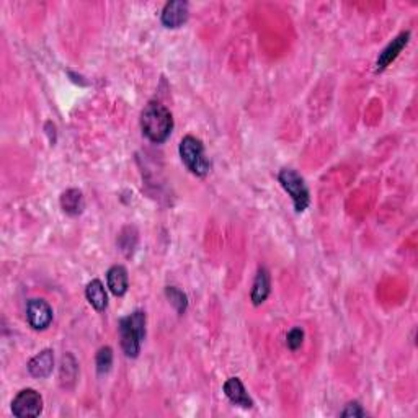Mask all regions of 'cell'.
<instances>
[{
  "label": "cell",
  "mask_w": 418,
  "mask_h": 418,
  "mask_svg": "<svg viewBox=\"0 0 418 418\" xmlns=\"http://www.w3.org/2000/svg\"><path fill=\"white\" fill-rule=\"evenodd\" d=\"M340 415L345 418H358V417L366 415V412L363 410V407L359 406L358 402H350V404H346V407L341 410Z\"/></svg>",
  "instance_id": "19"
},
{
  "label": "cell",
  "mask_w": 418,
  "mask_h": 418,
  "mask_svg": "<svg viewBox=\"0 0 418 418\" xmlns=\"http://www.w3.org/2000/svg\"><path fill=\"white\" fill-rule=\"evenodd\" d=\"M87 301L95 310H105L108 306V296H106L105 286L100 279H92L86 288Z\"/></svg>",
  "instance_id": "14"
},
{
  "label": "cell",
  "mask_w": 418,
  "mask_h": 418,
  "mask_svg": "<svg viewBox=\"0 0 418 418\" xmlns=\"http://www.w3.org/2000/svg\"><path fill=\"white\" fill-rule=\"evenodd\" d=\"M28 372L33 377L44 379V377L51 376L52 369H54V355L52 350H43L37 357H33L28 361Z\"/></svg>",
  "instance_id": "10"
},
{
  "label": "cell",
  "mask_w": 418,
  "mask_h": 418,
  "mask_svg": "<svg viewBox=\"0 0 418 418\" xmlns=\"http://www.w3.org/2000/svg\"><path fill=\"white\" fill-rule=\"evenodd\" d=\"M271 291V281H270V273L265 266H261L257 271L255 281H253L252 286V292H250V299L253 302V306H261L266 301V297L270 296Z\"/></svg>",
  "instance_id": "12"
},
{
  "label": "cell",
  "mask_w": 418,
  "mask_h": 418,
  "mask_svg": "<svg viewBox=\"0 0 418 418\" xmlns=\"http://www.w3.org/2000/svg\"><path fill=\"white\" fill-rule=\"evenodd\" d=\"M278 180L284 191L291 197L296 211L304 212L310 203L309 190L304 179H302L296 170H292V168H283V170L278 173Z\"/></svg>",
  "instance_id": "4"
},
{
  "label": "cell",
  "mask_w": 418,
  "mask_h": 418,
  "mask_svg": "<svg viewBox=\"0 0 418 418\" xmlns=\"http://www.w3.org/2000/svg\"><path fill=\"white\" fill-rule=\"evenodd\" d=\"M95 364H97V372L99 375H106L110 371L111 366H113V350L110 346H103V348L99 350L95 358Z\"/></svg>",
  "instance_id": "17"
},
{
  "label": "cell",
  "mask_w": 418,
  "mask_h": 418,
  "mask_svg": "<svg viewBox=\"0 0 418 418\" xmlns=\"http://www.w3.org/2000/svg\"><path fill=\"white\" fill-rule=\"evenodd\" d=\"M188 13V3L183 2V0H172V2H167L166 7H163L162 13H160V20H162V25L166 28L175 30L186 23Z\"/></svg>",
  "instance_id": "7"
},
{
  "label": "cell",
  "mask_w": 418,
  "mask_h": 418,
  "mask_svg": "<svg viewBox=\"0 0 418 418\" xmlns=\"http://www.w3.org/2000/svg\"><path fill=\"white\" fill-rule=\"evenodd\" d=\"M222 390H224L226 397H228L234 406H239L242 408L253 407V400L250 399V395L247 394V390L243 388L242 381H240L239 377H229V379L224 382V386H222Z\"/></svg>",
  "instance_id": "9"
},
{
  "label": "cell",
  "mask_w": 418,
  "mask_h": 418,
  "mask_svg": "<svg viewBox=\"0 0 418 418\" xmlns=\"http://www.w3.org/2000/svg\"><path fill=\"white\" fill-rule=\"evenodd\" d=\"M106 286L115 296H124L130 288V278H128V270L123 265H115L106 271Z\"/></svg>",
  "instance_id": "11"
},
{
  "label": "cell",
  "mask_w": 418,
  "mask_h": 418,
  "mask_svg": "<svg viewBox=\"0 0 418 418\" xmlns=\"http://www.w3.org/2000/svg\"><path fill=\"white\" fill-rule=\"evenodd\" d=\"M43 412V397L34 389H23L12 400V413L19 418L38 417Z\"/></svg>",
  "instance_id": "5"
},
{
  "label": "cell",
  "mask_w": 418,
  "mask_h": 418,
  "mask_svg": "<svg viewBox=\"0 0 418 418\" xmlns=\"http://www.w3.org/2000/svg\"><path fill=\"white\" fill-rule=\"evenodd\" d=\"M408 39H410V31H402L399 37H395L392 41L382 50V52L376 61V72H382V70L388 69L389 66L397 59L404 48L407 46Z\"/></svg>",
  "instance_id": "8"
},
{
  "label": "cell",
  "mask_w": 418,
  "mask_h": 418,
  "mask_svg": "<svg viewBox=\"0 0 418 418\" xmlns=\"http://www.w3.org/2000/svg\"><path fill=\"white\" fill-rule=\"evenodd\" d=\"M166 296L177 312L185 314L186 308H188V297H186V295L181 291V289L175 288V286H168V288H166Z\"/></svg>",
  "instance_id": "15"
},
{
  "label": "cell",
  "mask_w": 418,
  "mask_h": 418,
  "mask_svg": "<svg viewBox=\"0 0 418 418\" xmlns=\"http://www.w3.org/2000/svg\"><path fill=\"white\" fill-rule=\"evenodd\" d=\"M75 376H77V361L72 355H66L61 364V381L66 382V388H68V382H70V386L74 384Z\"/></svg>",
  "instance_id": "16"
},
{
  "label": "cell",
  "mask_w": 418,
  "mask_h": 418,
  "mask_svg": "<svg viewBox=\"0 0 418 418\" xmlns=\"http://www.w3.org/2000/svg\"><path fill=\"white\" fill-rule=\"evenodd\" d=\"M26 320L34 330H44L52 322V308L44 299H30L26 304Z\"/></svg>",
  "instance_id": "6"
},
{
  "label": "cell",
  "mask_w": 418,
  "mask_h": 418,
  "mask_svg": "<svg viewBox=\"0 0 418 418\" xmlns=\"http://www.w3.org/2000/svg\"><path fill=\"white\" fill-rule=\"evenodd\" d=\"M141 130L142 135L154 144H162L172 135L173 117L166 106L150 101L141 113Z\"/></svg>",
  "instance_id": "1"
},
{
  "label": "cell",
  "mask_w": 418,
  "mask_h": 418,
  "mask_svg": "<svg viewBox=\"0 0 418 418\" xmlns=\"http://www.w3.org/2000/svg\"><path fill=\"white\" fill-rule=\"evenodd\" d=\"M179 152L185 167L197 177H204L211 168V162L204 152L203 142L195 136H185L180 141Z\"/></svg>",
  "instance_id": "3"
},
{
  "label": "cell",
  "mask_w": 418,
  "mask_h": 418,
  "mask_svg": "<svg viewBox=\"0 0 418 418\" xmlns=\"http://www.w3.org/2000/svg\"><path fill=\"white\" fill-rule=\"evenodd\" d=\"M61 208L69 216L82 215L83 209H86V199H83L82 191L77 188L66 190L61 195Z\"/></svg>",
  "instance_id": "13"
},
{
  "label": "cell",
  "mask_w": 418,
  "mask_h": 418,
  "mask_svg": "<svg viewBox=\"0 0 418 418\" xmlns=\"http://www.w3.org/2000/svg\"><path fill=\"white\" fill-rule=\"evenodd\" d=\"M302 341H304V330H302V328L295 327L288 332L286 345L289 350H292V351L299 350L302 346Z\"/></svg>",
  "instance_id": "18"
},
{
  "label": "cell",
  "mask_w": 418,
  "mask_h": 418,
  "mask_svg": "<svg viewBox=\"0 0 418 418\" xmlns=\"http://www.w3.org/2000/svg\"><path fill=\"white\" fill-rule=\"evenodd\" d=\"M146 337V312L135 310L119 320V340L128 358H137L141 344Z\"/></svg>",
  "instance_id": "2"
}]
</instances>
